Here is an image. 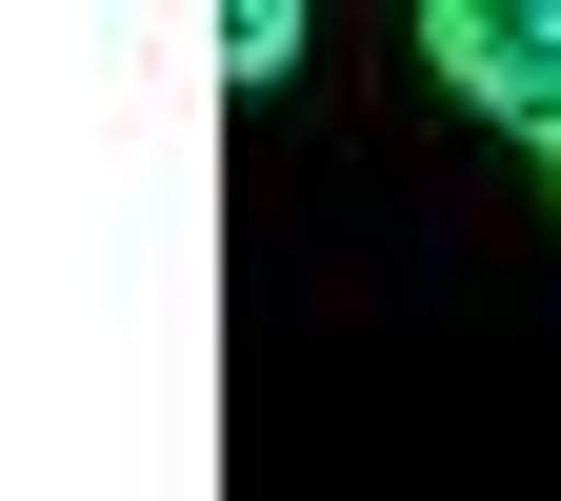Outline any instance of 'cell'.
Returning <instances> with one entry per match:
<instances>
[{
    "mask_svg": "<svg viewBox=\"0 0 561 501\" xmlns=\"http://www.w3.org/2000/svg\"><path fill=\"white\" fill-rule=\"evenodd\" d=\"M421 60H442L481 121H522L541 161H561V0H442V21H421Z\"/></svg>",
    "mask_w": 561,
    "mask_h": 501,
    "instance_id": "1",
    "label": "cell"
}]
</instances>
